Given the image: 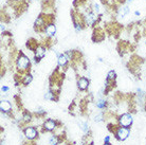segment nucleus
<instances>
[{"label":"nucleus","instance_id":"obj_1","mask_svg":"<svg viewBox=\"0 0 146 145\" xmlns=\"http://www.w3.org/2000/svg\"><path fill=\"white\" fill-rule=\"evenodd\" d=\"M30 65V59L27 56H25V55H20L18 57V59H17V67H18L19 69L21 70H25L27 69L28 67H29Z\"/></svg>","mask_w":146,"mask_h":145},{"label":"nucleus","instance_id":"obj_2","mask_svg":"<svg viewBox=\"0 0 146 145\" xmlns=\"http://www.w3.org/2000/svg\"><path fill=\"white\" fill-rule=\"evenodd\" d=\"M120 124H121V126H123V127L130 126L132 124V116H130V114H128V113H125L123 116H121Z\"/></svg>","mask_w":146,"mask_h":145},{"label":"nucleus","instance_id":"obj_3","mask_svg":"<svg viewBox=\"0 0 146 145\" xmlns=\"http://www.w3.org/2000/svg\"><path fill=\"white\" fill-rule=\"evenodd\" d=\"M117 136L120 140H125V139H127V137L129 136V130H128L127 128H125V127H121V128L117 129Z\"/></svg>","mask_w":146,"mask_h":145},{"label":"nucleus","instance_id":"obj_4","mask_svg":"<svg viewBox=\"0 0 146 145\" xmlns=\"http://www.w3.org/2000/svg\"><path fill=\"white\" fill-rule=\"evenodd\" d=\"M25 134H26V137L28 139L32 140V139H34L37 136V131L33 127H29V128H27L26 130H25Z\"/></svg>","mask_w":146,"mask_h":145},{"label":"nucleus","instance_id":"obj_5","mask_svg":"<svg viewBox=\"0 0 146 145\" xmlns=\"http://www.w3.org/2000/svg\"><path fill=\"white\" fill-rule=\"evenodd\" d=\"M46 55V49L44 47H39L36 48V50H35V57H36V61H39L40 58H42Z\"/></svg>","mask_w":146,"mask_h":145},{"label":"nucleus","instance_id":"obj_6","mask_svg":"<svg viewBox=\"0 0 146 145\" xmlns=\"http://www.w3.org/2000/svg\"><path fill=\"white\" fill-rule=\"evenodd\" d=\"M88 86H89V80L87 78H85V77H82L78 80L77 82V87L80 88V90H85V89H87Z\"/></svg>","mask_w":146,"mask_h":145},{"label":"nucleus","instance_id":"obj_7","mask_svg":"<svg viewBox=\"0 0 146 145\" xmlns=\"http://www.w3.org/2000/svg\"><path fill=\"white\" fill-rule=\"evenodd\" d=\"M0 108H1V111H2V112H9L12 108L11 103L9 101H1Z\"/></svg>","mask_w":146,"mask_h":145},{"label":"nucleus","instance_id":"obj_8","mask_svg":"<svg viewBox=\"0 0 146 145\" xmlns=\"http://www.w3.org/2000/svg\"><path fill=\"white\" fill-rule=\"evenodd\" d=\"M46 33H47L48 36H54L55 33H56V27H55V25H53V23H51V25H49L46 28Z\"/></svg>","mask_w":146,"mask_h":145},{"label":"nucleus","instance_id":"obj_9","mask_svg":"<svg viewBox=\"0 0 146 145\" xmlns=\"http://www.w3.org/2000/svg\"><path fill=\"white\" fill-rule=\"evenodd\" d=\"M128 13H129V7H122L121 9H119V11H117V16L121 17V18H123V17H125Z\"/></svg>","mask_w":146,"mask_h":145},{"label":"nucleus","instance_id":"obj_10","mask_svg":"<svg viewBox=\"0 0 146 145\" xmlns=\"http://www.w3.org/2000/svg\"><path fill=\"white\" fill-rule=\"evenodd\" d=\"M68 61H69V58H68V56H67L66 54H60L58 56V65L60 66V67L66 66V64L68 63Z\"/></svg>","mask_w":146,"mask_h":145},{"label":"nucleus","instance_id":"obj_11","mask_svg":"<svg viewBox=\"0 0 146 145\" xmlns=\"http://www.w3.org/2000/svg\"><path fill=\"white\" fill-rule=\"evenodd\" d=\"M44 126L47 130H53L55 128V126H56V124H55V122L53 120H48L47 122L44 123Z\"/></svg>","mask_w":146,"mask_h":145},{"label":"nucleus","instance_id":"obj_12","mask_svg":"<svg viewBox=\"0 0 146 145\" xmlns=\"http://www.w3.org/2000/svg\"><path fill=\"white\" fill-rule=\"evenodd\" d=\"M86 21H87L88 25H92V23L95 21L94 14H93V13H88L87 16H86Z\"/></svg>","mask_w":146,"mask_h":145},{"label":"nucleus","instance_id":"obj_13","mask_svg":"<svg viewBox=\"0 0 146 145\" xmlns=\"http://www.w3.org/2000/svg\"><path fill=\"white\" fill-rule=\"evenodd\" d=\"M78 125H80V129L83 131H85V132H87L88 129H89V127H88V124L85 123V122H78Z\"/></svg>","mask_w":146,"mask_h":145},{"label":"nucleus","instance_id":"obj_14","mask_svg":"<svg viewBox=\"0 0 146 145\" xmlns=\"http://www.w3.org/2000/svg\"><path fill=\"white\" fill-rule=\"evenodd\" d=\"M32 75H30V74H28V75H26L25 76V78H23V84L25 85H29L31 82H32Z\"/></svg>","mask_w":146,"mask_h":145},{"label":"nucleus","instance_id":"obj_15","mask_svg":"<svg viewBox=\"0 0 146 145\" xmlns=\"http://www.w3.org/2000/svg\"><path fill=\"white\" fill-rule=\"evenodd\" d=\"M107 78H108V80H114V78H115V72H114L113 70L109 71V73H108V76H107Z\"/></svg>","mask_w":146,"mask_h":145},{"label":"nucleus","instance_id":"obj_16","mask_svg":"<svg viewBox=\"0 0 146 145\" xmlns=\"http://www.w3.org/2000/svg\"><path fill=\"white\" fill-rule=\"evenodd\" d=\"M44 98H46V100H54L53 93H52L51 91H49V92H47V93L44 94Z\"/></svg>","mask_w":146,"mask_h":145},{"label":"nucleus","instance_id":"obj_17","mask_svg":"<svg viewBox=\"0 0 146 145\" xmlns=\"http://www.w3.org/2000/svg\"><path fill=\"white\" fill-rule=\"evenodd\" d=\"M57 142H58V140H57L56 137H52V138L50 139V144L51 145H56L57 144Z\"/></svg>","mask_w":146,"mask_h":145},{"label":"nucleus","instance_id":"obj_18","mask_svg":"<svg viewBox=\"0 0 146 145\" xmlns=\"http://www.w3.org/2000/svg\"><path fill=\"white\" fill-rule=\"evenodd\" d=\"M96 106H98L99 108H103V107L105 106V101H104V100H100V101L98 102V104H96Z\"/></svg>","mask_w":146,"mask_h":145},{"label":"nucleus","instance_id":"obj_19","mask_svg":"<svg viewBox=\"0 0 146 145\" xmlns=\"http://www.w3.org/2000/svg\"><path fill=\"white\" fill-rule=\"evenodd\" d=\"M102 120H103V114H102V113H100V114H98V116H94L95 122H101Z\"/></svg>","mask_w":146,"mask_h":145},{"label":"nucleus","instance_id":"obj_20","mask_svg":"<svg viewBox=\"0 0 146 145\" xmlns=\"http://www.w3.org/2000/svg\"><path fill=\"white\" fill-rule=\"evenodd\" d=\"M94 11L96 12V13H99V12H100V5L98 3L94 4Z\"/></svg>","mask_w":146,"mask_h":145},{"label":"nucleus","instance_id":"obj_21","mask_svg":"<svg viewBox=\"0 0 146 145\" xmlns=\"http://www.w3.org/2000/svg\"><path fill=\"white\" fill-rule=\"evenodd\" d=\"M1 91H2V92H7V91H9V88L5 87V86H3V87L1 88Z\"/></svg>","mask_w":146,"mask_h":145},{"label":"nucleus","instance_id":"obj_22","mask_svg":"<svg viewBox=\"0 0 146 145\" xmlns=\"http://www.w3.org/2000/svg\"><path fill=\"white\" fill-rule=\"evenodd\" d=\"M30 119H31V116H28V114L25 116V121H30Z\"/></svg>","mask_w":146,"mask_h":145},{"label":"nucleus","instance_id":"obj_23","mask_svg":"<svg viewBox=\"0 0 146 145\" xmlns=\"http://www.w3.org/2000/svg\"><path fill=\"white\" fill-rule=\"evenodd\" d=\"M109 139H110V137L109 136H107L106 138H105V142H109Z\"/></svg>","mask_w":146,"mask_h":145},{"label":"nucleus","instance_id":"obj_24","mask_svg":"<svg viewBox=\"0 0 146 145\" xmlns=\"http://www.w3.org/2000/svg\"><path fill=\"white\" fill-rule=\"evenodd\" d=\"M135 16H140V12L139 11H135Z\"/></svg>","mask_w":146,"mask_h":145},{"label":"nucleus","instance_id":"obj_25","mask_svg":"<svg viewBox=\"0 0 146 145\" xmlns=\"http://www.w3.org/2000/svg\"><path fill=\"white\" fill-rule=\"evenodd\" d=\"M3 31H4V25H1V32H3Z\"/></svg>","mask_w":146,"mask_h":145},{"label":"nucleus","instance_id":"obj_26","mask_svg":"<svg viewBox=\"0 0 146 145\" xmlns=\"http://www.w3.org/2000/svg\"><path fill=\"white\" fill-rule=\"evenodd\" d=\"M105 145H110L109 142H105Z\"/></svg>","mask_w":146,"mask_h":145},{"label":"nucleus","instance_id":"obj_27","mask_svg":"<svg viewBox=\"0 0 146 145\" xmlns=\"http://www.w3.org/2000/svg\"><path fill=\"white\" fill-rule=\"evenodd\" d=\"M15 1H18V0H15Z\"/></svg>","mask_w":146,"mask_h":145},{"label":"nucleus","instance_id":"obj_28","mask_svg":"<svg viewBox=\"0 0 146 145\" xmlns=\"http://www.w3.org/2000/svg\"><path fill=\"white\" fill-rule=\"evenodd\" d=\"M145 45H146V43H145Z\"/></svg>","mask_w":146,"mask_h":145}]
</instances>
